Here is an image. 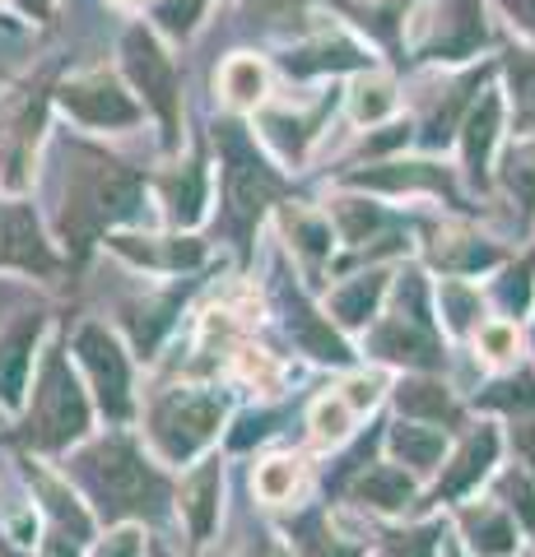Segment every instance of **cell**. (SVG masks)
Listing matches in <instances>:
<instances>
[{
    "instance_id": "cell-15",
    "label": "cell",
    "mask_w": 535,
    "mask_h": 557,
    "mask_svg": "<svg viewBox=\"0 0 535 557\" xmlns=\"http://www.w3.org/2000/svg\"><path fill=\"white\" fill-rule=\"evenodd\" d=\"M479 42H485L479 0H452V20H447V33H438L434 51H438V57H471Z\"/></svg>"
},
{
    "instance_id": "cell-19",
    "label": "cell",
    "mask_w": 535,
    "mask_h": 557,
    "mask_svg": "<svg viewBox=\"0 0 535 557\" xmlns=\"http://www.w3.org/2000/svg\"><path fill=\"white\" fill-rule=\"evenodd\" d=\"M215 497H219V465H205L200 474L186 483V516H192V534L205 539L215 525Z\"/></svg>"
},
{
    "instance_id": "cell-41",
    "label": "cell",
    "mask_w": 535,
    "mask_h": 557,
    "mask_svg": "<svg viewBox=\"0 0 535 557\" xmlns=\"http://www.w3.org/2000/svg\"><path fill=\"white\" fill-rule=\"evenodd\" d=\"M373 399H377V381H354L350 386V409H364Z\"/></svg>"
},
{
    "instance_id": "cell-18",
    "label": "cell",
    "mask_w": 535,
    "mask_h": 557,
    "mask_svg": "<svg viewBox=\"0 0 535 557\" xmlns=\"http://www.w3.org/2000/svg\"><path fill=\"white\" fill-rule=\"evenodd\" d=\"M391 446L396 456L414 469H434L442 460V432L438 428H414V423H401L391 432Z\"/></svg>"
},
{
    "instance_id": "cell-42",
    "label": "cell",
    "mask_w": 535,
    "mask_h": 557,
    "mask_svg": "<svg viewBox=\"0 0 535 557\" xmlns=\"http://www.w3.org/2000/svg\"><path fill=\"white\" fill-rule=\"evenodd\" d=\"M252 5H262L266 14H284V10L293 5V0H252Z\"/></svg>"
},
{
    "instance_id": "cell-45",
    "label": "cell",
    "mask_w": 535,
    "mask_h": 557,
    "mask_svg": "<svg viewBox=\"0 0 535 557\" xmlns=\"http://www.w3.org/2000/svg\"><path fill=\"white\" fill-rule=\"evenodd\" d=\"M262 557H280V553H262Z\"/></svg>"
},
{
    "instance_id": "cell-37",
    "label": "cell",
    "mask_w": 535,
    "mask_h": 557,
    "mask_svg": "<svg viewBox=\"0 0 535 557\" xmlns=\"http://www.w3.org/2000/svg\"><path fill=\"white\" fill-rule=\"evenodd\" d=\"M98 557H141V534H135V530H122V534H112L108 544L98 548Z\"/></svg>"
},
{
    "instance_id": "cell-30",
    "label": "cell",
    "mask_w": 535,
    "mask_h": 557,
    "mask_svg": "<svg viewBox=\"0 0 535 557\" xmlns=\"http://www.w3.org/2000/svg\"><path fill=\"white\" fill-rule=\"evenodd\" d=\"M485 405H498V409H535V381L526 372L512 376V381H503V386H494L485 395Z\"/></svg>"
},
{
    "instance_id": "cell-27",
    "label": "cell",
    "mask_w": 535,
    "mask_h": 557,
    "mask_svg": "<svg viewBox=\"0 0 535 557\" xmlns=\"http://www.w3.org/2000/svg\"><path fill=\"white\" fill-rule=\"evenodd\" d=\"M168 196H172V214L192 223V219L200 214V200H205V177H200V168H186V182L172 177V182H168Z\"/></svg>"
},
{
    "instance_id": "cell-14",
    "label": "cell",
    "mask_w": 535,
    "mask_h": 557,
    "mask_svg": "<svg viewBox=\"0 0 535 557\" xmlns=\"http://www.w3.org/2000/svg\"><path fill=\"white\" fill-rule=\"evenodd\" d=\"M494 135H498V98L485 94V98H479V108L465 116V168H471L475 182H485V163H489Z\"/></svg>"
},
{
    "instance_id": "cell-22",
    "label": "cell",
    "mask_w": 535,
    "mask_h": 557,
    "mask_svg": "<svg viewBox=\"0 0 535 557\" xmlns=\"http://www.w3.org/2000/svg\"><path fill=\"white\" fill-rule=\"evenodd\" d=\"M508 75H512V98H516V126L535 131V51H512Z\"/></svg>"
},
{
    "instance_id": "cell-21",
    "label": "cell",
    "mask_w": 535,
    "mask_h": 557,
    "mask_svg": "<svg viewBox=\"0 0 535 557\" xmlns=\"http://www.w3.org/2000/svg\"><path fill=\"white\" fill-rule=\"evenodd\" d=\"M289 330L299 335V344L307 348V354H317V358H331V362H344L350 358V348H344L336 335H331V325H321L313 311H307L303 302H299V311H293V321H289Z\"/></svg>"
},
{
    "instance_id": "cell-24",
    "label": "cell",
    "mask_w": 535,
    "mask_h": 557,
    "mask_svg": "<svg viewBox=\"0 0 535 557\" xmlns=\"http://www.w3.org/2000/svg\"><path fill=\"white\" fill-rule=\"evenodd\" d=\"M223 94H229L238 108H252V102H262L266 94V70L247 61V57H238L229 61V70H223Z\"/></svg>"
},
{
    "instance_id": "cell-36",
    "label": "cell",
    "mask_w": 535,
    "mask_h": 557,
    "mask_svg": "<svg viewBox=\"0 0 535 557\" xmlns=\"http://www.w3.org/2000/svg\"><path fill=\"white\" fill-rule=\"evenodd\" d=\"M479 344H485L489 358H508L512 348H516V335H512L508 325H485V330H479Z\"/></svg>"
},
{
    "instance_id": "cell-2",
    "label": "cell",
    "mask_w": 535,
    "mask_h": 557,
    "mask_svg": "<svg viewBox=\"0 0 535 557\" xmlns=\"http://www.w3.org/2000/svg\"><path fill=\"white\" fill-rule=\"evenodd\" d=\"M135 209H141V177L112 159L84 153V163L75 168L71 200H65V237L75 242V251L89 247L108 223L131 219Z\"/></svg>"
},
{
    "instance_id": "cell-10",
    "label": "cell",
    "mask_w": 535,
    "mask_h": 557,
    "mask_svg": "<svg viewBox=\"0 0 535 557\" xmlns=\"http://www.w3.org/2000/svg\"><path fill=\"white\" fill-rule=\"evenodd\" d=\"M38 330H42V317L28 311V317L14 321L5 330V339H0V405H20L24 399V381H28V368H33Z\"/></svg>"
},
{
    "instance_id": "cell-5",
    "label": "cell",
    "mask_w": 535,
    "mask_h": 557,
    "mask_svg": "<svg viewBox=\"0 0 535 557\" xmlns=\"http://www.w3.org/2000/svg\"><path fill=\"white\" fill-rule=\"evenodd\" d=\"M219 413H223V405H219L215 395L172 391V395H163L159 405H154V413H149V437H154V446H159L168 460L182 465V460H192L196 450L215 437Z\"/></svg>"
},
{
    "instance_id": "cell-26",
    "label": "cell",
    "mask_w": 535,
    "mask_h": 557,
    "mask_svg": "<svg viewBox=\"0 0 535 557\" xmlns=\"http://www.w3.org/2000/svg\"><path fill=\"white\" fill-rule=\"evenodd\" d=\"M293 487H299V465L293 460H270V465L256 469V493L266 502H284Z\"/></svg>"
},
{
    "instance_id": "cell-28",
    "label": "cell",
    "mask_w": 535,
    "mask_h": 557,
    "mask_svg": "<svg viewBox=\"0 0 535 557\" xmlns=\"http://www.w3.org/2000/svg\"><path fill=\"white\" fill-rule=\"evenodd\" d=\"M350 423H354L350 399H321L317 413H313V428H317L321 442H340L344 432H350Z\"/></svg>"
},
{
    "instance_id": "cell-35",
    "label": "cell",
    "mask_w": 535,
    "mask_h": 557,
    "mask_svg": "<svg viewBox=\"0 0 535 557\" xmlns=\"http://www.w3.org/2000/svg\"><path fill=\"white\" fill-rule=\"evenodd\" d=\"M293 233H299V247L313 256V260H321L326 256V247H331V228L326 223H313V219H293Z\"/></svg>"
},
{
    "instance_id": "cell-31",
    "label": "cell",
    "mask_w": 535,
    "mask_h": 557,
    "mask_svg": "<svg viewBox=\"0 0 535 557\" xmlns=\"http://www.w3.org/2000/svg\"><path fill=\"white\" fill-rule=\"evenodd\" d=\"M498 487H503L508 507H512L516 516H522V525H526V530H535V497H531V483H526L522 474H508Z\"/></svg>"
},
{
    "instance_id": "cell-4",
    "label": "cell",
    "mask_w": 535,
    "mask_h": 557,
    "mask_svg": "<svg viewBox=\"0 0 535 557\" xmlns=\"http://www.w3.org/2000/svg\"><path fill=\"white\" fill-rule=\"evenodd\" d=\"M84 428H89V399H84L80 381L65 368V358L51 354L42 368V381H38V395H33L24 437L42 450H57L65 442H75Z\"/></svg>"
},
{
    "instance_id": "cell-9",
    "label": "cell",
    "mask_w": 535,
    "mask_h": 557,
    "mask_svg": "<svg viewBox=\"0 0 535 557\" xmlns=\"http://www.w3.org/2000/svg\"><path fill=\"white\" fill-rule=\"evenodd\" d=\"M0 265H20L38 274L57 270V260H51L47 242L38 233V219L24 205H0Z\"/></svg>"
},
{
    "instance_id": "cell-20",
    "label": "cell",
    "mask_w": 535,
    "mask_h": 557,
    "mask_svg": "<svg viewBox=\"0 0 535 557\" xmlns=\"http://www.w3.org/2000/svg\"><path fill=\"white\" fill-rule=\"evenodd\" d=\"M401 413L410 418H434V423H442V418H457V405L452 395H447L438 381H410V386H401Z\"/></svg>"
},
{
    "instance_id": "cell-8",
    "label": "cell",
    "mask_w": 535,
    "mask_h": 557,
    "mask_svg": "<svg viewBox=\"0 0 535 557\" xmlns=\"http://www.w3.org/2000/svg\"><path fill=\"white\" fill-rule=\"evenodd\" d=\"M65 112L80 116L84 126H135L141 121V108L131 102V94H122V84L108 75H89L75 79L61 89Z\"/></svg>"
},
{
    "instance_id": "cell-33",
    "label": "cell",
    "mask_w": 535,
    "mask_h": 557,
    "mask_svg": "<svg viewBox=\"0 0 535 557\" xmlns=\"http://www.w3.org/2000/svg\"><path fill=\"white\" fill-rule=\"evenodd\" d=\"M387 112H391V89H387V84H364L358 98H354V116L358 121H377Z\"/></svg>"
},
{
    "instance_id": "cell-40",
    "label": "cell",
    "mask_w": 535,
    "mask_h": 557,
    "mask_svg": "<svg viewBox=\"0 0 535 557\" xmlns=\"http://www.w3.org/2000/svg\"><path fill=\"white\" fill-rule=\"evenodd\" d=\"M516 450L526 456L531 474H535V423H522V428H516Z\"/></svg>"
},
{
    "instance_id": "cell-17",
    "label": "cell",
    "mask_w": 535,
    "mask_h": 557,
    "mask_svg": "<svg viewBox=\"0 0 535 557\" xmlns=\"http://www.w3.org/2000/svg\"><path fill=\"white\" fill-rule=\"evenodd\" d=\"M382 288H387V274H364V278H354L350 288H340L336 298H331L336 317H340L344 325H364V321L373 317L377 298H382Z\"/></svg>"
},
{
    "instance_id": "cell-25",
    "label": "cell",
    "mask_w": 535,
    "mask_h": 557,
    "mask_svg": "<svg viewBox=\"0 0 535 557\" xmlns=\"http://www.w3.org/2000/svg\"><path fill=\"white\" fill-rule=\"evenodd\" d=\"M299 548H303V557H358V548L340 544L336 534H326L317 516H307L299 525Z\"/></svg>"
},
{
    "instance_id": "cell-3",
    "label": "cell",
    "mask_w": 535,
    "mask_h": 557,
    "mask_svg": "<svg viewBox=\"0 0 535 557\" xmlns=\"http://www.w3.org/2000/svg\"><path fill=\"white\" fill-rule=\"evenodd\" d=\"M219 145H223V205H229V228H233V237H247L256 214H262L284 186L256 159V145L238 126H223Z\"/></svg>"
},
{
    "instance_id": "cell-11",
    "label": "cell",
    "mask_w": 535,
    "mask_h": 557,
    "mask_svg": "<svg viewBox=\"0 0 535 557\" xmlns=\"http://www.w3.org/2000/svg\"><path fill=\"white\" fill-rule=\"evenodd\" d=\"M373 348L391 362H414V368H438V339L428 321H414V317H396L387 325H377Z\"/></svg>"
},
{
    "instance_id": "cell-44",
    "label": "cell",
    "mask_w": 535,
    "mask_h": 557,
    "mask_svg": "<svg viewBox=\"0 0 535 557\" xmlns=\"http://www.w3.org/2000/svg\"><path fill=\"white\" fill-rule=\"evenodd\" d=\"M154 557H168V553H163V548H154Z\"/></svg>"
},
{
    "instance_id": "cell-43",
    "label": "cell",
    "mask_w": 535,
    "mask_h": 557,
    "mask_svg": "<svg viewBox=\"0 0 535 557\" xmlns=\"http://www.w3.org/2000/svg\"><path fill=\"white\" fill-rule=\"evenodd\" d=\"M0 557H20V553H10V548H5V544H0Z\"/></svg>"
},
{
    "instance_id": "cell-1",
    "label": "cell",
    "mask_w": 535,
    "mask_h": 557,
    "mask_svg": "<svg viewBox=\"0 0 535 557\" xmlns=\"http://www.w3.org/2000/svg\"><path fill=\"white\" fill-rule=\"evenodd\" d=\"M80 483L89 487V497L102 507V516H159L168 487L154 469L135 456V446L112 437L84 450L75 460Z\"/></svg>"
},
{
    "instance_id": "cell-29",
    "label": "cell",
    "mask_w": 535,
    "mask_h": 557,
    "mask_svg": "<svg viewBox=\"0 0 535 557\" xmlns=\"http://www.w3.org/2000/svg\"><path fill=\"white\" fill-rule=\"evenodd\" d=\"M336 219H340V233L350 242H364L377 223H382V214L377 209H368L364 200H336Z\"/></svg>"
},
{
    "instance_id": "cell-23",
    "label": "cell",
    "mask_w": 535,
    "mask_h": 557,
    "mask_svg": "<svg viewBox=\"0 0 535 557\" xmlns=\"http://www.w3.org/2000/svg\"><path fill=\"white\" fill-rule=\"evenodd\" d=\"M503 182L512 190V200L526 209H535V145H516L503 159Z\"/></svg>"
},
{
    "instance_id": "cell-16",
    "label": "cell",
    "mask_w": 535,
    "mask_h": 557,
    "mask_svg": "<svg viewBox=\"0 0 535 557\" xmlns=\"http://www.w3.org/2000/svg\"><path fill=\"white\" fill-rule=\"evenodd\" d=\"M410 493H414V479L405 474V469H391V465L368 469L364 483H358V502H368V507H382V511L405 507Z\"/></svg>"
},
{
    "instance_id": "cell-39",
    "label": "cell",
    "mask_w": 535,
    "mask_h": 557,
    "mask_svg": "<svg viewBox=\"0 0 535 557\" xmlns=\"http://www.w3.org/2000/svg\"><path fill=\"white\" fill-rule=\"evenodd\" d=\"M42 557H80V548H75V539H71V534L57 530V534L47 539V553H42Z\"/></svg>"
},
{
    "instance_id": "cell-7",
    "label": "cell",
    "mask_w": 535,
    "mask_h": 557,
    "mask_svg": "<svg viewBox=\"0 0 535 557\" xmlns=\"http://www.w3.org/2000/svg\"><path fill=\"white\" fill-rule=\"evenodd\" d=\"M122 51H126V70H131L135 89H141L149 98V108L163 116L168 139H172L178 135V75H172V61L163 57L159 42H154L145 28H131Z\"/></svg>"
},
{
    "instance_id": "cell-12",
    "label": "cell",
    "mask_w": 535,
    "mask_h": 557,
    "mask_svg": "<svg viewBox=\"0 0 535 557\" xmlns=\"http://www.w3.org/2000/svg\"><path fill=\"white\" fill-rule=\"evenodd\" d=\"M494 456H498V437L485 428V432H475L471 442L461 446V456L452 460V469L442 474V483H438V497H461L471 483H479L489 474V465H494Z\"/></svg>"
},
{
    "instance_id": "cell-32",
    "label": "cell",
    "mask_w": 535,
    "mask_h": 557,
    "mask_svg": "<svg viewBox=\"0 0 535 557\" xmlns=\"http://www.w3.org/2000/svg\"><path fill=\"white\" fill-rule=\"evenodd\" d=\"M442 307H447V321H452V330H465V321H471V311L479 307V298L471 288H461V284H447L442 288Z\"/></svg>"
},
{
    "instance_id": "cell-13",
    "label": "cell",
    "mask_w": 535,
    "mask_h": 557,
    "mask_svg": "<svg viewBox=\"0 0 535 557\" xmlns=\"http://www.w3.org/2000/svg\"><path fill=\"white\" fill-rule=\"evenodd\" d=\"M461 530H465V539H471V548L479 557H508L516 548L512 520L503 511H494V507H471L461 516Z\"/></svg>"
},
{
    "instance_id": "cell-46",
    "label": "cell",
    "mask_w": 535,
    "mask_h": 557,
    "mask_svg": "<svg viewBox=\"0 0 535 557\" xmlns=\"http://www.w3.org/2000/svg\"><path fill=\"white\" fill-rule=\"evenodd\" d=\"M126 5H135V0H126Z\"/></svg>"
},
{
    "instance_id": "cell-38",
    "label": "cell",
    "mask_w": 535,
    "mask_h": 557,
    "mask_svg": "<svg viewBox=\"0 0 535 557\" xmlns=\"http://www.w3.org/2000/svg\"><path fill=\"white\" fill-rule=\"evenodd\" d=\"M498 5H503V10H508L522 28H531V33H535V0H498Z\"/></svg>"
},
{
    "instance_id": "cell-34",
    "label": "cell",
    "mask_w": 535,
    "mask_h": 557,
    "mask_svg": "<svg viewBox=\"0 0 535 557\" xmlns=\"http://www.w3.org/2000/svg\"><path fill=\"white\" fill-rule=\"evenodd\" d=\"M434 539L438 530H420V534H396L382 548V557H434Z\"/></svg>"
},
{
    "instance_id": "cell-6",
    "label": "cell",
    "mask_w": 535,
    "mask_h": 557,
    "mask_svg": "<svg viewBox=\"0 0 535 557\" xmlns=\"http://www.w3.org/2000/svg\"><path fill=\"white\" fill-rule=\"evenodd\" d=\"M75 354L84 358V368H89V376H94L102 413L126 418L131 413V368H126V354L117 348V339L98 325H84L75 335Z\"/></svg>"
}]
</instances>
